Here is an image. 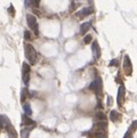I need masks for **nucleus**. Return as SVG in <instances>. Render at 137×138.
<instances>
[{"mask_svg":"<svg viewBox=\"0 0 137 138\" xmlns=\"http://www.w3.org/2000/svg\"><path fill=\"white\" fill-rule=\"evenodd\" d=\"M25 57L27 58L31 65H34L37 63V52H35L34 47L30 43L25 45Z\"/></svg>","mask_w":137,"mask_h":138,"instance_id":"1","label":"nucleus"},{"mask_svg":"<svg viewBox=\"0 0 137 138\" xmlns=\"http://www.w3.org/2000/svg\"><path fill=\"white\" fill-rule=\"evenodd\" d=\"M26 23L29 25V27L34 32L35 35L39 34V30H38V23H37V18L33 16L32 14H27L26 15Z\"/></svg>","mask_w":137,"mask_h":138,"instance_id":"2","label":"nucleus"},{"mask_svg":"<svg viewBox=\"0 0 137 138\" xmlns=\"http://www.w3.org/2000/svg\"><path fill=\"white\" fill-rule=\"evenodd\" d=\"M89 89L93 90L97 96L101 95V91H102V79L97 76L94 81L89 84Z\"/></svg>","mask_w":137,"mask_h":138,"instance_id":"3","label":"nucleus"},{"mask_svg":"<svg viewBox=\"0 0 137 138\" xmlns=\"http://www.w3.org/2000/svg\"><path fill=\"white\" fill-rule=\"evenodd\" d=\"M30 72H31L30 65L27 63H23V65H22V75H23V82L26 86L30 82Z\"/></svg>","mask_w":137,"mask_h":138,"instance_id":"4","label":"nucleus"},{"mask_svg":"<svg viewBox=\"0 0 137 138\" xmlns=\"http://www.w3.org/2000/svg\"><path fill=\"white\" fill-rule=\"evenodd\" d=\"M124 70H125V73H126L127 75H132V73H133V64H132V61H130V58H129L128 55L125 56Z\"/></svg>","mask_w":137,"mask_h":138,"instance_id":"5","label":"nucleus"},{"mask_svg":"<svg viewBox=\"0 0 137 138\" xmlns=\"http://www.w3.org/2000/svg\"><path fill=\"white\" fill-rule=\"evenodd\" d=\"M125 100H126V88L121 84L118 89V105L122 106L125 104Z\"/></svg>","mask_w":137,"mask_h":138,"instance_id":"6","label":"nucleus"},{"mask_svg":"<svg viewBox=\"0 0 137 138\" xmlns=\"http://www.w3.org/2000/svg\"><path fill=\"white\" fill-rule=\"evenodd\" d=\"M91 52H93V54H94V57L96 58V60H98L101 56V49L100 47H98V42L97 41H94L93 42V45H91Z\"/></svg>","mask_w":137,"mask_h":138,"instance_id":"7","label":"nucleus"},{"mask_svg":"<svg viewBox=\"0 0 137 138\" xmlns=\"http://www.w3.org/2000/svg\"><path fill=\"white\" fill-rule=\"evenodd\" d=\"M91 13H93V8H91V7H86V8L81 9L80 11H78L75 15L78 17H80V18H82V17H86V16H88V15H90Z\"/></svg>","mask_w":137,"mask_h":138,"instance_id":"8","label":"nucleus"},{"mask_svg":"<svg viewBox=\"0 0 137 138\" xmlns=\"http://www.w3.org/2000/svg\"><path fill=\"white\" fill-rule=\"evenodd\" d=\"M5 128H6V130H7V134H8L9 138H17V134H16V131H15V128L10 125V122H9Z\"/></svg>","mask_w":137,"mask_h":138,"instance_id":"9","label":"nucleus"},{"mask_svg":"<svg viewBox=\"0 0 137 138\" xmlns=\"http://www.w3.org/2000/svg\"><path fill=\"white\" fill-rule=\"evenodd\" d=\"M91 26V23L90 22H86V23H82L80 26V33L81 34H85V33H87L89 31V29H90Z\"/></svg>","mask_w":137,"mask_h":138,"instance_id":"10","label":"nucleus"},{"mask_svg":"<svg viewBox=\"0 0 137 138\" xmlns=\"http://www.w3.org/2000/svg\"><path fill=\"white\" fill-rule=\"evenodd\" d=\"M22 121H23V125H25V126L34 125V121H33L32 119H30L29 115H26V114H23V115H22Z\"/></svg>","mask_w":137,"mask_h":138,"instance_id":"11","label":"nucleus"},{"mask_svg":"<svg viewBox=\"0 0 137 138\" xmlns=\"http://www.w3.org/2000/svg\"><path fill=\"white\" fill-rule=\"evenodd\" d=\"M110 120L112 122H117V121H119L120 120V115H119V113L117 111H111L110 112Z\"/></svg>","mask_w":137,"mask_h":138,"instance_id":"12","label":"nucleus"},{"mask_svg":"<svg viewBox=\"0 0 137 138\" xmlns=\"http://www.w3.org/2000/svg\"><path fill=\"white\" fill-rule=\"evenodd\" d=\"M24 1H25V6L26 7H33V8H35V7L39 6V1L38 0H24Z\"/></svg>","mask_w":137,"mask_h":138,"instance_id":"13","label":"nucleus"},{"mask_svg":"<svg viewBox=\"0 0 137 138\" xmlns=\"http://www.w3.org/2000/svg\"><path fill=\"white\" fill-rule=\"evenodd\" d=\"M23 108H24V113L26 114V115H31L32 114V108H31V105H30L29 103H24V105H23Z\"/></svg>","mask_w":137,"mask_h":138,"instance_id":"14","label":"nucleus"},{"mask_svg":"<svg viewBox=\"0 0 137 138\" xmlns=\"http://www.w3.org/2000/svg\"><path fill=\"white\" fill-rule=\"evenodd\" d=\"M27 95H29L27 89H26V88H23V89H22V92H21V102H22V103H24V102H25V98L27 97Z\"/></svg>","mask_w":137,"mask_h":138,"instance_id":"15","label":"nucleus"},{"mask_svg":"<svg viewBox=\"0 0 137 138\" xmlns=\"http://www.w3.org/2000/svg\"><path fill=\"white\" fill-rule=\"evenodd\" d=\"M29 135H30V129L21 130V137L22 138H29Z\"/></svg>","mask_w":137,"mask_h":138,"instance_id":"16","label":"nucleus"},{"mask_svg":"<svg viewBox=\"0 0 137 138\" xmlns=\"http://www.w3.org/2000/svg\"><path fill=\"white\" fill-rule=\"evenodd\" d=\"M96 118H97L98 120H102V121L106 120V115H105V114L103 113L102 111H101V112H97V113H96Z\"/></svg>","mask_w":137,"mask_h":138,"instance_id":"17","label":"nucleus"},{"mask_svg":"<svg viewBox=\"0 0 137 138\" xmlns=\"http://www.w3.org/2000/svg\"><path fill=\"white\" fill-rule=\"evenodd\" d=\"M91 40H93V37H91V34H87V35H85V38H83V42L86 43V45L90 43Z\"/></svg>","mask_w":137,"mask_h":138,"instance_id":"18","label":"nucleus"},{"mask_svg":"<svg viewBox=\"0 0 137 138\" xmlns=\"http://www.w3.org/2000/svg\"><path fill=\"white\" fill-rule=\"evenodd\" d=\"M31 38H32V35H31V32L26 30V31L24 32V39H25V40H31Z\"/></svg>","mask_w":137,"mask_h":138,"instance_id":"19","label":"nucleus"},{"mask_svg":"<svg viewBox=\"0 0 137 138\" xmlns=\"http://www.w3.org/2000/svg\"><path fill=\"white\" fill-rule=\"evenodd\" d=\"M135 129H137V121H134L132 123V126H130V128H129V130H130V131H133V133H134V130Z\"/></svg>","mask_w":137,"mask_h":138,"instance_id":"20","label":"nucleus"},{"mask_svg":"<svg viewBox=\"0 0 137 138\" xmlns=\"http://www.w3.org/2000/svg\"><path fill=\"white\" fill-rule=\"evenodd\" d=\"M8 11H9V14H10L11 16H15V9H14V6H13V5L9 6Z\"/></svg>","mask_w":137,"mask_h":138,"instance_id":"21","label":"nucleus"},{"mask_svg":"<svg viewBox=\"0 0 137 138\" xmlns=\"http://www.w3.org/2000/svg\"><path fill=\"white\" fill-rule=\"evenodd\" d=\"M125 138H133V131L128 130L126 133V135H125Z\"/></svg>","mask_w":137,"mask_h":138,"instance_id":"22","label":"nucleus"},{"mask_svg":"<svg viewBox=\"0 0 137 138\" xmlns=\"http://www.w3.org/2000/svg\"><path fill=\"white\" fill-rule=\"evenodd\" d=\"M118 63H119L118 60H113L110 62V66H116V65H118Z\"/></svg>","mask_w":137,"mask_h":138,"instance_id":"23","label":"nucleus"},{"mask_svg":"<svg viewBox=\"0 0 137 138\" xmlns=\"http://www.w3.org/2000/svg\"><path fill=\"white\" fill-rule=\"evenodd\" d=\"M108 105H112V98H108Z\"/></svg>","mask_w":137,"mask_h":138,"instance_id":"24","label":"nucleus"},{"mask_svg":"<svg viewBox=\"0 0 137 138\" xmlns=\"http://www.w3.org/2000/svg\"><path fill=\"white\" fill-rule=\"evenodd\" d=\"M2 128H3V127L1 126V123H0V131H1V129H2Z\"/></svg>","mask_w":137,"mask_h":138,"instance_id":"25","label":"nucleus"},{"mask_svg":"<svg viewBox=\"0 0 137 138\" xmlns=\"http://www.w3.org/2000/svg\"><path fill=\"white\" fill-rule=\"evenodd\" d=\"M38 1H40V0H38Z\"/></svg>","mask_w":137,"mask_h":138,"instance_id":"26","label":"nucleus"}]
</instances>
